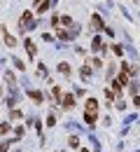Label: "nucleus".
I'll return each mask as SVG.
<instances>
[{"label": "nucleus", "instance_id": "f257e3e1", "mask_svg": "<svg viewBox=\"0 0 140 152\" xmlns=\"http://www.w3.org/2000/svg\"><path fill=\"white\" fill-rule=\"evenodd\" d=\"M96 110H98L96 98H89V101H86V115H84V119H86L89 124H94V122H96Z\"/></svg>", "mask_w": 140, "mask_h": 152}, {"label": "nucleus", "instance_id": "f03ea898", "mask_svg": "<svg viewBox=\"0 0 140 152\" xmlns=\"http://www.w3.org/2000/svg\"><path fill=\"white\" fill-rule=\"evenodd\" d=\"M23 45H26V49H28V54H30V56H35V42H33V40H26Z\"/></svg>", "mask_w": 140, "mask_h": 152}, {"label": "nucleus", "instance_id": "7ed1b4c3", "mask_svg": "<svg viewBox=\"0 0 140 152\" xmlns=\"http://www.w3.org/2000/svg\"><path fill=\"white\" fill-rule=\"evenodd\" d=\"M91 26H94L96 31H98V28H103V19H100V17H96V14H94V17H91Z\"/></svg>", "mask_w": 140, "mask_h": 152}, {"label": "nucleus", "instance_id": "20e7f679", "mask_svg": "<svg viewBox=\"0 0 140 152\" xmlns=\"http://www.w3.org/2000/svg\"><path fill=\"white\" fill-rule=\"evenodd\" d=\"M73 103H75V96H73V94H65V96H63V105H65V108H70Z\"/></svg>", "mask_w": 140, "mask_h": 152}, {"label": "nucleus", "instance_id": "39448f33", "mask_svg": "<svg viewBox=\"0 0 140 152\" xmlns=\"http://www.w3.org/2000/svg\"><path fill=\"white\" fill-rule=\"evenodd\" d=\"M28 96H30V98H35V103H42V94H40V91H33V89H30Z\"/></svg>", "mask_w": 140, "mask_h": 152}, {"label": "nucleus", "instance_id": "423d86ee", "mask_svg": "<svg viewBox=\"0 0 140 152\" xmlns=\"http://www.w3.org/2000/svg\"><path fill=\"white\" fill-rule=\"evenodd\" d=\"M5 42H7V47H17V40L12 35H5Z\"/></svg>", "mask_w": 140, "mask_h": 152}, {"label": "nucleus", "instance_id": "0eeeda50", "mask_svg": "<svg viewBox=\"0 0 140 152\" xmlns=\"http://www.w3.org/2000/svg\"><path fill=\"white\" fill-rule=\"evenodd\" d=\"M91 47H94V52H98V49H103V45H100L98 38H94V42H91Z\"/></svg>", "mask_w": 140, "mask_h": 152}, {"label": "nucleus", "instance_id": "6e6552de", "mask_svg": "<svg viewBox=\"0 0 140 152\" xmlns=\"http://www.w3.org/2000/svg\"><path fill=\"white\" fill-rule=\"evenodd\" d=\"M59 70H61V73H65V75H68V73H70V66H68V63H59Z\"/></svg>", "mask_w": 140, "mask_h": 152}, {"label": "nucleus", "instance_id": "1a4fd4ad", "mask_svg": "<svg viewBox=\"0 0 140 152\" xmlns=\"http://www.w3.org/2000/svg\"><path fill=\"white\" fill-rule=\"evenodd\" d=\"M91 75V68H89V66H84V68H82V77H84V80H86V77Z\"/></svg>", "mask_w": 140, "mask_h": 152}, {"label": "nucleus", "instance_id": "9d476101", "mask_svg": "<svg viewBox=\"0 0 140 152\" xmlns=\"http://www.w3.org/2000/svg\"><path fill=\"white\" fill-rule=\"evenodd\" d=\"M117 82H119V84H126V82H128V77H126V73H124V75H119V77H117Z\"/></svg>", "mask_w": 140, "mask_h": 152}, {"label": "nucleus", "instance_id": "9b49d317", "mask_svg": "<svg viewBox=\"0 0 140 152\" xmlns=\"http://www.w3.org/2000/svg\"><path fill=\"white\" fill-rule=\"evenodd\" d=\"M61 21H63V26H73V19H70V17H63Z\"/></svg>", "mask_w": 140, "mask_h": 152}, {"label": "nucleus", "instance_id": "f8f14e48", "mask_svg": "<svg viewBox=\"0 0 140 152\" xmlns=\"http://www.w3.org/2000/svg\"><path fill=\"white\" fill-rule=\"evenodd\" d=\"M91 66H94V68H100V66H103V61H98V58H94V61H91Z\"/></svg>", "mask_w": 140, "mask_h": 152}, {"label": "nucleus", "instance_id": "ddd939ff", "mask_svg": "<svg viewBox=\"0 0 140 152\" xmlns=\"http://www.w3.org/2000/svg\"><path fill=\"white\" fill-rule=\"evenodd\" d=\"M9 131V124H0V133H7Z\"/></svg>", "mask_w": 140, "mask_h": 152}, {"label": "nucleus", "instance_id": "4468645a", "mask_svg": "<svg viewBox=\"0 0 140 152\" xmlns=\"http://www.w3.org/2000/svg\"><path fill=\"white\" fill-rule=\"evenodd\" d=\"M82 152H86V150H82Z\"/></svg>", "mask_w": 140, "mask_h": 152}]
</instances>
